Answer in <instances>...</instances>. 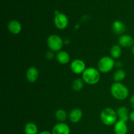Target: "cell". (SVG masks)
Returning <instances> with one entry per match:
<instances>
[{"label": "cell", "mask_w": 134, "mask_h": 134, "mask_svg": "<svg viewBox=\"0 0 134 134\" xmlns=\"http://www.w3.org/2000/svg\"><path fill=\"white\" fill-rule=\"evenodd\" d=\"M52 134H70L69 126L64 122L56 124L52 128Z\"/></svg>", "instance_id": "8"}, {"label": "cell", "mask_w": 134, "mask_h": 134, "mask_svg": "<svg viewBox=\"0 0 134 134\" xmlns=\"http://www.w3.org/2000/svg\"><path fill=\"white\" fill-rule=\"evenodd\" d=\"M114 131L116 134H126L128 132V126L126 122L119 120L115 123Z\"/></svg>", "instance_id": "11"}, {"label": "cell", "mask_w": 134, "mask_h": 134, "mask_svg": "<svg viewBox=\"0 0 134 134\" xmlns=\"http://www.w3.org/2000/svg\"><path fill=\"white\" fill-rule=\"evenodd\" d=\"M39 134H52V133H51L50 132H48V131H43V132H41Z\"/></svg>", "instance_id": "24"}, {"label": "cell", "mask_w": 134, "mask_h": 134, "mask_svg": "<svg viewBox=\"0 0 134 134\" xmlns=\"http://www.w3.org/2000/svg\"><path fill=\"white\" fill-rule=\"evenodd\" d=\"M55 116H56V119H57L58 121L61 122H63L64 121H65L66 120L67 117V113L64 109H58L56 112V114H55Z\"/></svg>", "instance_id": "20"}, {"label": "cell", "mask_w": 134, "mask_h": 134, "mask_svg": "<svg viewBox=\"0 0 134 134\" xmlns=\"http://www.w3.org/2000/svg\"><path fill=\"white\" fill-rule=\"evenodd\" d=\"M126 77V72L122 69H119L114 73L113 78L116 82H120V81H123Z\"/></svg>", "instance_id": "19"}, {"label": "cell", "mask_w": 134, "mask_h": 134, "mask_svg": "<svg viewBox=\"0 0 134 134\" xmlns=\"http://www.w3.org/2000/svg\"><path fill=\"white\" fill-rule=\"evenodd\" d=\"M113 30L116 34H121L124 32L126 27L124 24L119 20H116L113 24Z\"/></svg>", "instance_id": "16"}, {"label": "cell", "mask_w": 134, "mask_h": 134, "mask_svg": "<svg viewBox=\"0 0 134 134\" xmlns=\"http://www.w3.org/2000/svg\"><path fill=\"white\" fill-rule=\"evenodd\" d=\"M47 44L52 51H60L63 47L64 41L61 37L54 34L50 35L47 39Z\"/></svg>", "instance_id": "5"}, {"label": "cell", "mask_w": 134, "mask_h": 134, "mask_svg": "<svg viewBox=\"0 0 134 134\" xmlns=\"http://www.w3.org/2000/svg\"><path fill=\"white\" fill-rule=\"evenodd\" d=\"M82 116V112L80 109H74L69 113V120L73 123H77L81 120Z\"/></svg>", "instance_id": "13"}, {"label": "cell", "mask_w": 134, "mask_h": 134, "mask_svg": "<svg viewBox=\"0 0 134 134\" xmlns=\"http://www.w3.org/2000/svg\"><path fill=\"white\" fill-rule=\"evenodd\" d=\"M111 55L113 58L117 59L121 56L122 49L119 44H115L111 48Z\"/></svg>", "instance_id": "18"}, {"label": "cell", "mask_w": 134, "mask_h": 134, "mask_svg": "<svg viewBox=\"0 0 134 134\" xmlns=\"http://www.w3.org/2000/svg\"><path fill=\"white\" fill-rule=\"evenodd\" d=\"M111 93L113 96L118 100H124L129 95L128 88L120 82H115L111 87Z\"/></svg>", "instance_id": "1"}, {"label": "cell", "mask_w": 134, "mask_h": 134, "mask_svg": "<svg viewBox=\"0 0 134 134\" xmlns=\"http://www.w3.org/2000/svg\"><path fill=\"white\" fill-rule=\"evenodd\" d=\"M130 103H131V105H132V107L134 109V94L132 96V98H131Z\"/></svg>", "instance_id": "23"}, {"label": "cell", "mask_w": 134, "mask_h": 134, "mask_svg": "<svg viewBox=\"0 0 134 134\" xmlns=\"http://www.w3.org/2000/svg\"><path fill=\"white\" fill-rule=\"evenodd\" d=\"M100 79V73L98 69L94 68H89L85 69L82 73V80L88 85H96Z\"/></svg>", "instance_id": "2"}, {"label": "cell", "mask_w": 134, "mask_h": 134, "mask_svg": "<svg viewBox=\"0 0 134 134\" xmlns=\"http://www.w3.org/2000/svg\"><path fill=\"white\" fill-rule=\"evenodd\" d=\"M54 22L56 27L60 30H64L66 28L69 23L68 16L65 14L61 13L55 15Z\"/></svg>", "instance_id": "6"}, {"label": "cell", "mask_w": 134, "mask_h": 134, "mask_svg": "<svg viewBox=\"0 0 134 134\" xmlns=\"http://www.w3.org/2000/svg\"><path fill=\"white\" fill-rule=\"evenodd\" d=\"M38 132L37 126L33 122H29L24 127V132L26 134H37Z\"/></svg>", "instance_id": "17"}, {"label": "cell", "mask_w": 134, "mask_h": 134, "mask_svg": "<svg viewBox=\"0 0 134 134\" xmlns=\"http://www.w3.org/2000/svg\"><path fill=\"white\" fill-rule=\"evenodd\" d=\"M132 53L134 55V44L133 45V47H132Z\"/></svg>", "instance_id": "25"}, {"label": "cell", "mask_w": 134, "mask_h": 134, "mask_svg": "<svg viewBox=\"0 0 134 134\" xmlns=\"http://www.w3.org/2000/svg\"><path fill=\"white\" fill-rule=\"evenodd\" d=\"M115 61L113 58L109 56H104L98 62V68L100 72L106 73L109 72L113 69L115 66Z\"/></svg>", "instance_id": "4"}, {"label": "cell", "mask_w": 134, "mask_h": 134, "mask_svg": "<svg viewBox=\"0 0 134 134\" xmlns=\"http://www.w3.org/2000/svg\"><path fill=\"white\" fill-rule=\"evenodd\" d=\"M39 77V71L35 67H30L26 72V78L30 82H34Z\"/></svg>", "instance_id": "10"}, {"label": "cell", "mask_w": 134, "mask_h": 134, "mask_svg": "<svg viewBox=\"0 0 134 134\" xmlns=\"http://www.w3.org/2000/svg\"><path fill=\"white\" fill-rule=\"evenodd\" d=\"M117 113L118 118H119V120H122L126 122L129 119L130 114L129 111L127 107H119L116 111Z\"/></svg>", "instance_id": "14"}, {"label": "cell", "mask_w": 134, "mask_h": 134, "mask_svg": "<svg viewBox=\"0 0 134 134\" xmlns=\"http://www.w3.org/2000/svg\"><path fill=\"white\" fill-rule=\"evenodd\" d=\"M83 81L81 79H77L73 82V89L75 91L81 90L83 88Z\"/></svg>", "instance_id": "21"}, {"label": "cell", "mask_w": 134, "mask_h": 134, "mask_svg": "<svg viewBox=\"0 0 134 134\" xmlns=\"http://www.w3.org/2000/svg\"><path fill=\"white\" fill-rule=\"evenodd\" d=\"M119 44L121 47H126V48L133 47L134 44L133 38L130 35H122L119 39Z\"/></svg>", "instance_id": "9"}, {"label": "cell", "mask_w": 134, "mask_h": 134, "mask_svg": "<svg viewBox=\"0 0 134 134\" xmlns=\"http://www.w3.org/2000/svg\"><path fill=\"white\" fill-rule=\"evenodd\" d=\"M56 60L60 64H66L69 62L70 56L66 51H60L56 54Z\"/></svg>", "instance_id": "15"}, {"label": "cell", "mask_w": 134, "mask_h": 134, "mask_svg": "<svg viewBox=\"0 0 134 134\" xmlns=\"http://www.w3.org/2000/svg\"><path fill=\"white\" fill-rule=\"evenodd\" d=\"M129 119H130L131 121L133 122H134V111H132L130 114V116H129Z\"/></svg>", "instance_id": "22"}, {"label": "cell", "mask_w": 134, "mask_h": 134, "mask_svg": "<svg viewBox=\"0 0 134 134\" xmlns=\"http://www.w3.org/2000/svg\"><path fill=\"white\" fill-rule=\"evenodd\" d=\"M8 30L13 34H18L22 30V25L18 21L11 20L8 24Z\"/></svg>", "instance_id": "12"}, {"label": "cell", "mask_w": 134, "mask_h": 134, "mask_svg": "<svg viewBox=\"0 0 134 134\" xmlns=\"http://www.w3.org/2000/svg\"><path fill=\"white\" fill-rule=\"evenodd\" d=\"M100 118L105 125L111 126L116 122L118 116L115 110L111 108H105L101 113Z\"/></svg>", "instance_id": "3"}, {"label": "cell", "mask_w": 134, "mask_h": 134, "mask_svg": "<svg viewBox=\"0 0 134 134\" xmlns=\"http://www.w3.org/2000/svg\"><path fill=\"white\" fill-rule=\"evenodd\" d=\"M70 68L72 71L74 73L81 74V73H83V72L86 69V64H85V62L82 61V60L77 59L72 62Z\"/></svg>", "instance_id": "7"}]
</instances>
